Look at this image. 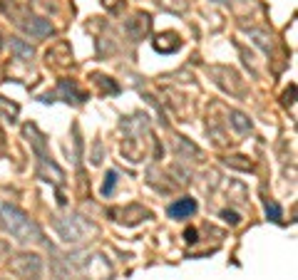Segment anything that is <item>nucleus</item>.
<instances>
[{
	"mask_svg": "<svg viewBox=\"0 0 298 280\" xmlns=\"http://www.w3.org/2000/svg\"><path fill=\"white\" fill-rule=\"evenodd\" d=\"M194 211H197V201L194 198H182V201H177V203L169 206V216L172 218H187Z\"/></svg>",
	"mask_w": 298,
	"mask_h": 280,
	"instance_id": "obj_2",
	"label": "nucleus"
},
{
	"mask_svg": "<svg viewBox=\"0 0 298 280\" xmlns=\"http://www.w3.org/2000/svg\"><path fill=\"white\" fill-rule=\"evenodd\" d=\"M221 216H224V221H231V223H239V216H236V213H229V211H224Z\"/></svg>",
	"mask_w": 298,
	"mask_h": 280,
	"instance_id": "obj_6",
	"label": "nucleus"
},
{
	"mask_svg": "<svg viewBox=\"0 0 298 280\" xmlns=\"http://www.w3.org/2000/svg\"><path fill=\"white\" fill-rule=\"evenodd\" d=\"M184 238H187L189 243H194V240H197V231H194V228H189V231L184 233Z\"/></svg>",
	"mask_w": 298,
	"mask_h": 280,
	"instance_id": "obj_7",
	"label": "nucleus"
},
{
	"mask_svg": "<svg viewBox=\"0 0 298 280\" xmlns=\"http://www.w3.org/2000/svg\"><path fill=\"white\" fill-rule=\"evenodd\" d=\"M0 216L5 218V226L15 238H20V240H40V228L23 211H18L15 206H8L5 201H0Z\"/></svg>",
	"mask_w": 298,
	"mask_h": 280,
	"instance_id": "obj_1",
	"label": "nucleus"
},
{
	"mask_svg": "<svg viewBox=\"0 0 298 280\" xmlns=\"http://www.w3.org/2000/svg\"><path fill=\"white\" fill-rule=\"evenodd\" d=\"M266 213H268L271 221H281V206H278V203L268 201V203H266Z\"/></svg>",
	"mask_w": 298,
	"mask_h": 280,
	"instance_id": "obj_4",
	"label": "nucleus"
},
{
	"mask_svg": "<svg viewBox=\"0 0 298 280\" xmlns=\"http://www.w3.org/2000/svg\"><path fill=\"white\" fill-rule=\"evenodd\" d=\"M10 47L20 55V60H30V57H33V47H30V45H23L20 40H10Z\"/></svg>",
	"mask_w": 298,
	"mask_h": 280,
	"instance_id": "obj_3",
	"label": "nucleus"
},
{
	"mask_svg": "<svg viewBox=\"0 0 298 280\" xmlns=\"http://www.w3.org/2000/svg\"><path fill=\"white\" fill-rule=\"evenodd\" d=\"M114 179H117V174H114V171H109V174H107V181H104V188H102V193H109V191L114 188Z\"/></svg>",
	"mask_w": 298,
	"mask_h": 280,
	"instance_id": "obj_5",
	"label": "nucleus"
}]
</instances>
